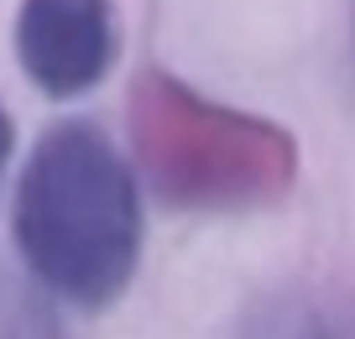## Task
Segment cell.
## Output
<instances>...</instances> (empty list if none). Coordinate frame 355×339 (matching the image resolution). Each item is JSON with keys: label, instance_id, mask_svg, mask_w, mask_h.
Listing matches in <instances>:
<instances>
[{"label": "cell", "instance_id": "cell-4", "mask_svg": "<svg viewBox=\"0 0 355 339\" xmlns=\"http://www.w3.org/2000/svg\"><path fill=\"white\" fill-rule=\"evenodd\" d=\"M230 339H334V334L313 303L277 293V297H261L256 308H245L241 324L230 329Z\"/></svg>", "mask_w": 355, "mask_h": 339}, {"label": "cell", "instance_id": "cell-1", "mask_svg": "<svg viewBox=\"0 0 355 339\" xmlns=\"http://www.w3.org/2000/svg\"><path fill=\"white\" fill-rule=\"evenodd\" d=\"M16 251L42 293L73 308L121 303L141 261V188L100 125L42 131L16 183Z\"/></svg>", "mask_w": 355, "mask_h": 339}, {"label": "cell", "instance_id": "cell-5", "mask_svg": "<svg viewBox=\"0 0 355 339\" xmlns=\"http://www.w3.org/2000/svg\"><path fill=\"white\" fill-rule=\"evenodd\" d=\"M0 339H63L53 303L37 282L0 272Z\"/></svg>", "mask_w": 355, "mask_h": 339}, {"label": "cell", "instance_id": "cell-6", "mask_svg": "<svg viewBox=\"0 0 355 339\" xmlns=\"http://www.w3.org/2000/svg\"><path fill=\"white\" fill-rule=\"evenodd\" d=\"M11 146H16V125L6 115V105H0V183H6V167H11Z\"/></svg>", "mask_w": 355, "mask_h": 339}, {"label": "cell", "instance_id": "cell-3", "mask_svg": "<svg viewBox=\"0 0 355 339\" xmlns=\"http://www.w3.org/2000/svg\"><path fill=\"white\" fill-rule=\"evenodd\" d=\"M121 16L115 0H21L16 58L47 99H78L115 68Z\"/></svg>", "mask_w": 355, "mask_h": 339}, {"label": "cell", "instance_id": "cell-2", "mask_svg": "<svg viewBox=\"0 0 355 339\" xmlns=\"http://www.w3.org/2000/svg\"><path fill=\"white\" fill-rule=\"evenodd\" d=\"M131 146L141 183L173 209H256L298 177V141L282 125L204 99L162 68L131 89Z\"/></svg>", "mask_w": 355, "mask_h": 339}, {"label": "cell", "instance_id": "cell-7", "mask_svg": "<svg viewBox=\"0 0 355 339\" xmlns=\"http://www.w3.org/2000/svg\"><path fill=\"white\" fill-rule=\"evenodd\" d=\"M350 47H355V16H350Z\"/></svg>", "mask_w": 355, "mask_h": 339}]
</instances>
